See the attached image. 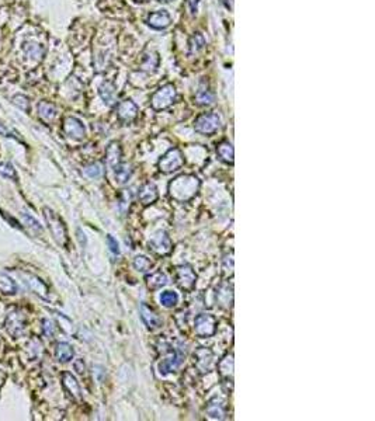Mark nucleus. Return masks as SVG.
<instances>
[{"mask_svg": "<svg viewBox=\"0 0 375 421\" xmlns=\"http://www.w3.org/2000/svg\"><path fill=\"white\" fill-rule=\"evenodd\" d=\"M200 189V180L193 174H183L176 177L170 182L169 193L170 197L179 202H186L191 200Z\"/></svg>", "mask_w": 375, "mask_h": 421, "instance_id": "obj_1", "label": "nucleus"}, {"mask_svg": "<svg viewBox=\"0 0 375 421\" xmlns=\"http://www.w3.org/2000/svg\"><path fill=\"white\" fill-rule=\"evenodd\" d=\"M44 218L54 239L57 240L58 245L65 247L68 243V230H66L63 220L50 208H44Z\"/></svg>", "mask_w": 375, "mask_h": 421, "instance_id": "obj_2", "label": "nucleus"}, {"mask_svg": "<svg viewBox=\"0 0 375 421\" xmlns=\"http://www.w3.org/2000/svg\"><path fill=\"white\" fill-rule=\"evenodd\" d=\"M177 99V93L173 84H164L159 88L157 91L153 93L152 99H150V106L153 110L160 111L164 108L170 107Z\"/></svg>", "mask_w": 375, "mask_h": 421, "instance_id": "obj_3", "label": "nucleus"}, {"mask_svg": "<svg viewBox=\"0 0 375 421\" xmlns=\"http://www.w3.org/2000/svg\"><path fill=\"white\" fill-rule=\"evenodd\" d=\"M197 132L202 135H214L221 128V117L215 113H204L194 122Z\"/></svg>", "mask_w": 375, "mask_h": 421, "instance_id": "obj_4", "label": "nucleus"}, {"mask_svg": "<svg viewBox=\"0 0 375 421\" xmlns=\"http://www.w3.org/2000/svg\"><path fill=\"white\" fill-rule=\"evenodd\" d=\"M5 327H6L7 333L10 334L12 337H14V339L21 337L25 330L24 313L21 310H19V309H12L6 316Z\"/></svg>", "mask_w": 375, "mask_h": 421, "instance_id": "obj_5", "label": "nucleus"}, {"mask_svg": "<svg viewBox=\"0 0 375 421\" xmlns=\"http://www.w3.org/2000/svg\"><path fill=\"white\" fill-rule=\"evenodd\" d=\"M184 164V157L180 149H170L159 162V170L163 173H173Z\"/></svg>", "mask_w": 375, "mask_h": 421, "instance_id": "obj_6", "label": "nucleus"}, {"mask_svg": "<svg viewBox=\"0 0 375 421\" xmlns=\"http://www.w3.org/2000/svg\"><path fill=\"white\" fill-rule=\"evenodd\" d=\"M194 330L200 337H210L217 332V319L210 313L198 314L194 321Z\"/></svg>", "mask_w": 375, "mask_h": 421, "instance_id": "obj_7", "label": "nucleus"}, {"mask_svg": "<svg viewBox=\"0 0 375 421\" xmlns=\"http://www.w3.org/2000/svg\"><path fill=\"white\" fill-rule=\"evenodd\" d=\"M149 249L156 254L164 256L169 254L172 252V240L168 236V233L159 230L152 236V239L149 240Z\"/></svg>", "mask_w": 375, "mask_h": 421, "instance_id": "obj_8", "label": "nucleus"}, {"mask_svg": "<svg viewBox=\"0 0 375 421\" xmlns=\"http://www.w3.org/2000/svg\"><path fill=\"white\" fill-rule=\"evenodd\" d=\"M63 131L68 135L69 138L81 141L86 136V128L83 125L80 120H77L75 117H68L63 121Z\"/></svg>", "mask_w": 375, "mask_h": 421, "instance_id": "obj_9", "label": "nucleus"}, {"mask_svg": "<svg viewBox=\"0 0 375 421\" xmlns=\"http://www.w3.org/2000/svg\"><path fill=\"white\" fill-rule=\"evenodd\" d=\"M176 279H177L179 287L182 289H186V291L193 289L194 285H195V274H194L193 268L188 267V265H182V267L177 268Z\"/></svg>", "mask_w": 375, "mask_h": 421, "instance_id": "obj_10", "label": "nucleus"}, {"mask_svg": "<svg viewBox=\"0 0 375 421\" xmlns=\"http://www.w3.org/2000/svg\"><path fill=\"white\" fill-rule=\"evenodd\" d=\"M194 359H195V366L200 369V372H208L213 368L214 355L213 351L208 348H198L194 352Z\"/></svg>", "mask_w": 375, "mask_h": 421, "instance_id": "obj_11", "label": "nucleus"}, {"mask_svg": "<svg viewBox=\"0 0 375 421\" xmlns=\"http://www.w3.org/2000/svg\"><path fill=\"white\" fill-rule=\"evenodd\" d=\"M206 415L213 420H222L226 415V404L221 397H213L206 404Z\"/></svg>", "mask_w": 375, "mask_h": 421, "instance_id": "obj_12", "label": "nucleus"}, {"mask_svg": "<svg viewBox=\"0 0 375 421\" xmlns=\"http://www.w3.org/2000/svg\"><path fill=\"white\" fill-rule=\"evenodd\" d=\"M138 114V107L137 104L131 100H125L121 101L118 106H117V117H118L119 121L122 122H131Z\"/></svg>", "mask_w": 375, "mask_h": 421, "instance_id": "obj_13", "label": "nucleus"}, {"mask_svg": "<svg viewBox=\"0 0 375 421\" xmlns=\"http://www.w3.org/2000/svg\"><path fill=\"white\" fill-rule=\"evenodd\" d=\"M62 385L65 390L69 393V396L72 397L73 400H76V402L81 400V390L79 382L76 381V378L70 372H63Z\"/></svg>", "mask_w": 375, "mask_h": 421, "instance_id": "obj_14", "label": "nucleus"}, {"mask_svg": "<svg viewBox=\"0 0 375 421\" xmlns=\"http://www.w3.org/2000/svg\"><path fill=\"white\" fill-rule=\"evenodd\" d=\"M146 23H148L149 27L155 28V30H163V28L169 27L170 23H172V19H170V14L166 10H159V12L150 13L149 16H148Z\"/></svg>", "mask_w": 375, "mask_h": 421, "instance_id": "obj_15", "label": "nucleus"}, {"mask_svg": "<svg viewBox=\"0 0 375 421\" xmlns=\"http://www.w3.org/2000/svg\"><path fill=\"white\" fill-rule=\"evenodd\" d=\"M217 302L221 308H231L233 303V287L228 283L221 284L217 289Z\"/></svg>", "mask_w": 375, "mask_h": 421, "instance_id": "obj_16", "label": "nucleus"}, {"mask_svg": "<svg viewBox=\"0 0 375 421\" xmlns=\"http://www.w3.org/2000/svg\"><path fill=\"white\" fill-rule=\"evenodd\" d=\"M141 317H142L144 323L146 324V326L149 327L150 330H153V329H159V327L162 326V320H160V317H159V316L156 314V312H155L152 308H149L146 303H142V305H141Z\"/></svg>", "mask_w": 375, "mask_h": 421, "instance_id": "obj_17", "label": "nucleus"}, {"mask_svg": "<svg viewBox=\"0 0 375 421\" xmlns=\"http://www.w3.org/2000/svg\"><path fill=\"white\" fill-rule=\"evenodd\" d=\"M121 156H122V152H121V146L117 142H111L108 145L106 152V162L107 166L110 169H115L117 166L121 164Z\"/></svg>", "mask_w": 375, "mask_h": 421, "instance_id": "obj_18", "label": "nucleus"}, {"mask_svg": "<svg viewBox=\"0 0 375 421\" xmlns=\"http://www.w3.org/2000/svg\"><path fill=\"white\" fill-rule=\"evenodd\" d=\"M138 198L139 201L142 202L144 205H150L157 200V189L155 184L152 182H146L142 185V189L139 190V194H138Z\"/></svg>", "mask_w": 375, "mask_h": 421, "instance_id": "obj_19", "label": "nucleus"}, {"mask_svg": "<svg viewBox=\"0 0 375 421\" xmlns=\"http://www.w3.org/2000/svg\"><path fill=\"white\" fill-rule=\"evenodd\" d=\"M180 365V357L176 354V351H170L164 358L160 361L159 364V371L162 373H170V372H175Z\"/></svg>", "mask_w": 375, "mask_h": 421, "instance_id": "obj_20", "label": "nucleus"}, {"mask_svg": "<svg viewBox=\"0 0 375 421\" xmlns=\"http://www.w3.org/2000/svg\"><path fill=\"white\" fill-rule=\"evenodd\" d=\"M38 115L45 122H52V121L57 118L58 110L54 104H51L48 101H41L38 104Z\"/></svg>", "mask_w": 375, "mask_h": 421, "instance_id": "obj_21", "label": "nucleus"}, {"mask_svg": "<svg viewBox=\"0 0 375 421\" xmlns=\"http://www.w3.org/2000/svg\"><path fill=\"white\" fill-rule=\"evenodd\" d=\"M27 278V285L31 288L32 292H35L38 296H41L43 299H47L48 298V288L39 278L34 277V275H25Z\"/></svg>", "mask_w": 375, "mask_h": 421, "instance_id": "obj_22", "label": "nucleus"}, {"mask_svg": "<svg viewBox=\"0 0 375 421\" xmlns=\"http://www.w3.org/2000/svg\"><path fill=\"white\" fill-rule=\"evenodd\" d=\"M166 284H168V277L162 271H156V272H153V274L146 277V285L150 289L162 288Z\"/></svg>", "mask_w": 375, "mask_h": 421, "instance_id": "obj_23", "label": "nucleus"}, {"mask_svg": "<svg viewBox=\"0 0 375 421\" xmlns=\"http://www.w3.org/2000/svg\"><path fill=\"white\" fill-rule=\"evenodd\" d=\"M195 100H197V103L200 106H210V104L214 103V93L208 88L206 84L201 83L200 88H198V91L195 95Z\"/></svg>", "mask_w": 375, "mask_h": 421, "instance_id": "obj_24", "label": "nucleus"}, {"mask_svg": "<svg viewBox=\"0 0 375 421\" xmlns=\"http://www.w3.org/2000/svg\"><path fill=\"white\" fill-rule=\"evenodd\" d=\"M100 96L101 99L104 100V103H107V104H113V103H115V99H117L115 86H114L113 83L104 82L100 86Z\"/></svg>", "mask_w": 375, "mask_h": 421, "instance_id": "obj_25", "label": "nucleus"}, {"mask_svg": "<svg viewBox=\"0 0 375 421\" xmlns=\"http://www.w3.org/2000/svg\"><path fill=\"white\" fill-rule=\"evenodd\" d=\"M217 153L219 159L225 163H233V146L229 142H221L217 146Z\"/></svg>", "mask_w": 375, "mask_h": 421, "instance_id": "obj_26", "label": "nucleus"}, {"mask_svg": "<svg viewBox=\"0 0 375 421\" xmlns=\"http://www.w3.org/2000/svg\"><path fill=\"white\" fill-rule=\"evenodd\" d=\"M55 355H57L58 361L69 362L73 358V348L69 346L68 343H59L55 348Z\"/></svg>", "mask_w": 375, "mask_h": 421, "instance_id": "obj_27", "label": "nucleus"}, {"mask_svg": "<svg viewBox=\"0 0 375 421\" xmlns=\"http://www.w3.org/2000/svg\"><path fill=\"white\" fill-rule=\"evenodd\" d=\"M17 291V285L14 283V279L10 278L7 274H0V292L6 294V295H13Z\"/></svg>", "mask_w": 375, "mask_h": 421, "instance_id": "obj_28", "label": "nucleus"}, {"mask_svg": "<svg viewBox=\"0 0 375 421\" xmlns=\"http://www.w3.org/2000/svg\"><path fill=\"white\" fill-rule=\"evenodd\" d=\"M132 174V169L128 166V164L121 163L119 166H117L114 169V176H115V180L118 184H125V182L130 180V177Z\"/></svg>", "mask_w": 375, "mask_h": 421, "instance_id": "obj_29", "label": "nucleus"}, {"mask_svg": "<svg viewBox=\"0 0 375 421\" xmlns=\"http://www.w3.org/2000/svg\"><path fill=\"white\" fill-rule=\"evenodd\" d=\"M219 371L221 375L226 379H229L233 375V357L232 355H226L225 358L219 362Z\"/></svg>", "mask_w": 375, "mask_h": 421, "instance_id": "obj_30", "label": "nucleus"}, {"mask_svg": "<svg viewBox=\"0 0 375 421\" xmlns=\"http://www.w3.org/2000/svg\"><path fill=\"white\" fill-rule=\"evenodd\" d=\"M179 302V295L173 291H164L160 295V303L164 308H173Z\"/></svg>", "mask_w": 375, "mask_h": 421, "instance_id": "obj_31", "label": "nucleus"}, {"mask_svg": "<svg viewBox=\"0 0 375 421\" xmlns=\"http://www.w3.org/2000/svg\"><path fill=\"white\" fill-rule=\"evenodd\" d=\"M134 267H135V270L141 271V272H146L152 268V261L145 256H137L134 258Z\"/></svg>", "mask_w": 375, "mask_h": 421, "instance_id": "obj_32", "label": "nucleus"}, {"mask_svg": "<svg viewBox=\"0 0 375 421\" xmlns=\"http://www.w3.org/2000/svg\"><path fill=\"white\" fill-rule=\"evenodd\" d=\"M85 174L89 177V178H97L103 174V169H101L100 163H93L85 167Z\"/></svg>", "mask_w": 375, "mask_h": 421, "instance_id": "obj_33", "label": "nucleus"}, {"mask_svg": "<svg viewBox=\"0 0 375 421\" xmlns=\"http://www.w3.org/2000/svg\"><path fill=\"white\" fill-rule=\"evenodd\" d=\"M0 176L6 177V178H13V180L17 178L16 170L10 163H0Z\"/></svg>", "mask_w": 375, "mask_h": 421, "instance_id": "obj_34", "label": "nucleus"}, {"mask_svg": "<svg viewBox=\"0 0 375 421\" xmlns=\"http://www.w3.org/2000/svg\"><path fill=\"white\" fill-rule=\"evenodd\" d=\"M13 103H14L20 110H23V111H27V110H28V100H27V97H24V96H14V97H13Z\"/></svg>", "mask_w": 375, "mask_h": 421, "instance_id": "obj_35", "label": "nucleus"}, {"mask_svg": "<svg viewBox=\"0 0 375 421\" xmlns=\"http://www.w3.org/2000/svg\"><path fill=\"white\" fill-rule=\"evenodd\" d=\"M24 219H25V222H27V225L31 227L32 230H35V232H43V227H41V225H39V223H38V220L34 219L32 216L24 214Z\"/></svg>", "mask_w": 375, "mask_h": 421, "instance_id": "obj_36", "label": "nucleus"}, {"mask_svg": "<svg viewBox=\"0 0 375 421\" xmlns=\"http://www.w3.org/2000/svg\"><path fill=\"white\" fill-rule=\"evenodd\" d=\"M107 243H108V247H110V252L113 253V254H115V256H118L119 254L118 243H117V240L114 239L111 235H108V236H107Z\"/></svg>", "mask_w": 375, "mask_h": 421, "instance_id": "obj_37", "label": "nucleus"}, {"mask_svg": "<svg viewBox=\"0 0 375 421\" xmlns=\"http://www.w3.org/2000/svg\"><path fill=\"white\" fill-rule=\"evenodd\" d=\"M43 324H44L45 336H47V337H52L54 333H55V326H54V323L51 320H44L43 321Z\"/></svg>", "mask_w": 375, "mask_h": 421, "instance_id": "obj_38", "label": "nucleus"}, {"mask_svg": "<svg viewBox=\"0 0 375 421\" xmlns=\"http://www.w3.org/2000/svg\"><path fill=\"white\" fill-rule=\"evenodd\" d=\"M197 3H198V0H190V6H191L193 13H195V10H197Z\"/></svg>", "mask_w": 375, "mask_h": 421, "instance_id": "obj_39", "label": "nucleus"}, {"mask_svg": "<svg viewBox=\"0 0 375 421\" xmlns=\"http://www.w3.org/2000/svg\"><path fill=\"white\" fill-rule=\"evenodd\" d=\"M159 2H164V3H169V2H172V0H159Z\"/></svg>", "mask_w": 375, "mask_h": 421, "instance_id": "obj_40", "label": "nucleus"}]
</instances>
